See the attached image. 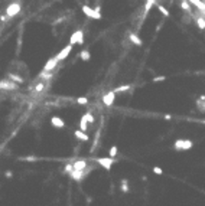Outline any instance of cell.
<instances>
[{"label": "cell", "mask_w": 205, "mask_h": 206, "mask_svg": "<svg viewBox=\"0 0 205 206\" xmlns=\"http://www.w3.org/2000/svg\"><path fill=\"white\" fill-rule=\"evenodd\" d=\"M173 147L176 150H189L194 147V141L192 140H186V139H179L173 143Z\"/></svg>", "instance_id": "cell-1"}, {"label": "cell", "mask_w": 205, "mask_h": 206, "mask_svg": "<svg viewBox=\"0 0 205 206\" xmlns=\"http://www.w3.org/2000/svg\"><path fill=\"white\" fill-rule=\"evenodd\" d=\"M82 12H84V14H85L87 17H90V19L100 20L101 17H103V14L100 13L97 9H91V7L87 6V5H84V6H82Z\"/></svg>", "instance_id": "cell-2"}, {"label": "cell", "mask_w": 205, "mask_h": 206, "mask_svg": "<svg viewBox=\"0 0 205 206\" xmlns=\"http://www.w3.org/2000/svg\"><path fill=\"white\" fill-rule=\"evenodd\" d=\"M95 161H97V163H98L103 169H106V170H110V169H111V166L114 164V159H113V157H110V156H108V157H97V159H95Z\"/></svg>", "instance_id": "cell-3"}, {"label": "cell", "mask_w": 205, "mask_h": 206, "mask_svg": "<svg viewBox=\"0 0 205 206\" xmlns=\"http://www.w3.org/2000/svg\"><path fill=\"white\" fill-rule=\"evenodd\" d=\"M69 43L71 45H75V43H78V45H82L84 43V32L79 29V30H77V32H74L72 35H71V38H69Z\"/></svg>", "instance_id": "cell-4"}, {"label": "cell", "mask_w": 205, "mask_h": 206, "mask_svg": "<svg viewBox=\"0 0 205 206\" xmlns=\"http://www.w3.org/2000/svg\"><path fill=\"white\" fill-rule=\"evenodd\" d=\"M20 9H22V7H20L19 3H16V2H14V3H10L6 9V14L9 17H13V16H16V14L20 12Z\"/></svg>", "instance_id": "cell-5"}, {"label": "cell", "mask_w": 205, "mask_h": 206, "mask_svg": "<svg viewBox=\"0 0 205 206\" xmlns=\"http://www.w3.org/2000/svg\"><path fill=\"white\" fill-rule=\"evenodd\" d=\"M19 85L13 82V81H0V89H5V91H13V89H18Z\"/></svg>", "instance_id": "cell-6"}, {"label": "cell", "mask_w": 205, "mask_h": 206, "mask_svg": "<svg viewBox=\"0 0 205 206\" xmlns=\"http://www.w3.org/2000/svg\"><path fill=\"white\" fill-rule=\"evenodd\" d=\"M71 51H72V45L69 43V45H66L65 48H62L59 52H58V55H56V59L59 61V62H61V61H64L65 58H68V55L71 53Z\"/></svg>", "instance_id": "cell-7"}, {"label": "cell", "mask_w": 205, "mask_h": 206, "mask_svg": "<svg viewBox=\"0 0 205 206\" xmlns=\"http://www.w3.org/2000/svg\"><path fill=\"white\" fill-rule=\"evenodd\" d=\"M114 100H116V92H114V91H110V92H107L103 95V104L106 107H111Z\"/></svg>", "instance_id": "cell-8"}, {"label": "cell", "mask_w": 205, "mask_h": 206, "mask_svg": "<svg viewBox=\"0 0 205 206\" xmlns=\"http://www.w3.org/2000/svg\"><path fill=\"white\" fill-rule=\"evenodd\" d=\"M88 172H90V170H87V169H84V170H77V169H74V170L69 173V174H71V177H72L74 180L79 182V180L84 179V176H85Z\"/></svg>", "instance_id": "cell-9"}, {"label": "cell", "mask_w": 205, "mask_h": 206, "mask_svg": "<svg viewBox=\"0 0 205 206\" xmlns=\"http://www.w3.org/2000/svg\"><path fill=\"white\" fill-rule=\"evenodd\" d=\"M58 62L59 61L56 59V56H53V58H51V59H48V62L45 64V67H43V71L46 72V71H52L53 68L58 65Z\"/></svg>", "instance_id": "cell-10"}, {"label": "cell", "mask_w": 205, "mask_h": 206, "mask_svg": "<svg viewBox=\"0 0 205 206\" xmlns=\"http://www.w3.org/2000/svg\"><path fill=\"white\" fill-rule=\"evenodd\" d=\"M51 124H52L53 127H56V128H64V127H65L64 120H62L61 117H56V115H53L52 118H51Z\"/></svg>", "instance_id": "cell-11"}, {"label": "cell", "mask_w": 205, "mask_h": 206, "mask_svg": "<svg viewBox=\"0 0 205 206\" xmlns=\"http://www.w3.org/2000/svg\"><path fill=\"white\" fill-rule=\"evenodd\" d=\"M74 169H77V170H84V169H87L88 167V163H87V160L81 159V160H75L72 163Z\"/></svg>", "instance_id": "cell-12"}, {"label": "cell", "mask_w": 205, "mask_h": 206, "mask_svg": "<svg viewBox=\"0 0 205 206\" xmlns=\"http://www.w3.org/2000/svg\"><path fill=\"white\" fill-rule=\"evenodd\" d=\"M74 136L78 140H81V141H88V140H90V137H88L85 134V131H82V130H75V131H74Z\"/></svg>", "instance_id": "cell-13"}, {"label": "cell", "mask_w": 205, "mask_h": 206, "mask_svg": "<svg viewBox=\"0 0 205 206\" xmlns=\"http://www.w3.org/2000/svg\"><path fill=\"white\" fill-rule=\"evenodd\" d=\"M129 39H130V42L132 43H134V45H137V46H142L143 45V42H142V39L139 38V35H136V33H130L129 35Z\"/></svg>", "instance_id": "cell-14"}, {"label": "cell", "mask_w": 205, "mask_h": 206, "mask_svg": "<svg viewBox=\"0 0 205 206\" xmlns=\"http://www.w3.org/2000/svg\"><path fill=\"white\" fill-rule=\"evenodd\" d=\"M155 5H156V9H158L159 12H160V13L163 14V16H165V17H168V16H169V10H168V9H166V7L163 6V5H162V3H159V2H156V3H155Z\"/></svg>", "instance_id": "cell-15"}, {"label": "cell", "mask_w": 205, "mask_h": 206, "mask_svg": "<svg viewBox=\"0 0 205 206\" xmlns=\"http://www.w3.org/2000/svg\"><path fill=\"white\" fill-rule=\"evenodd\" d=\"M79 130H82V131H87L88 130V121H87V117L85 114L81 117V120H79Z\"/></svg>", "instance_id": "cell-16"}, {"label": "cell", "mask_w": 205, "mask_h": 206, "mask_svg": "<svg viewBox=\"0 0 205 206\" xmlns=\"http://www.w3.org/2000/svg\"><path fill=\"white\" fill-rule=\"evenodd\" d=\"M79 58L84 61V62H87V61L91 59V53H90V51H88V49H84V51H81V52H79Z\"/></svg>", "instance_id": "cell-17"}, {"label": "cell", "mask_w": 205, "mask_h": 206, "mask_svg": "<svg viewBox=\"0 0 205 206\" xmlns=\"http://www.w3.org/2000/svg\"><path fill=\"white\" fill-rule=\"evenodd\" d=\"M181 7L188 12V13H191V2L189 0H181Z\"/></svg>", "instance_id": "cell-18"}, {"label": "cell", "mask_w": 205, "mask_h": 206, "mask_svg": "<svg viewBox=\"0 0 205 206\" xmlns=\"http://www.w3.org/2000/svg\"><path fill=\"white\" fill-rule=\"evenodd\" d=\"M194 17H195V16H194ZM195 22H197V25H198L199 29H205V17L197 16V17H195Z\"/></svg>", "instance_id": "cell-19"}, {"label": "cell", "mask_w": 205, "mask_h": 206, "mask_svg": "<svg viewBox=\"0 0 205 206\" xmlns=\"http://www.w3.org/2000/svg\"><path fill=\"white\" fill-rule=\"evenodd\" d=\"M9 80H12L16 84H22L23 82V78L19 76V75H16V73H9Z\"/></svg>", "instance_id": "cell-20"}, {"label": "cell", "mask_w": 205, "mask_h": 206, "mask_svg": "<svg viewBox=\"0 0 205 206\" xmlns=\"http://www.w3.org/2000/svg\"><path fill=\"white\" fill-rule=\"evenodd\" d=\"M130 86L132 85H120V86H117V88H114L113 91L116 94H119V92H126V91H129L130 89Z\"/></svg>", "instance_id": "cell-21"}, {"label": "cell", "mask_w": 205, "mask_h": 206, "mask_svg": "<svg viewBox=\"0 0 205 206\" xmlns=\"http://www.w3.org/2000/svg\"><path fill=\"white\" fill-rule=\"evenodd\" d=\"M117 154H119V148H117V146H111V147H110V150H108V156L114 159Z\"/></svg>", "instance_id": "cell-22"}, {"label": "cell", "mask_w": 205, "mask_h": 206, "mask_svg": "<svg viewBox=\"0 0 205 206\" xmlns=\"http://www.w3.org/2000/svg\"><path fill=\"white\" fill-rule=\"evenodd\" d=\"M156 3V0H147L146 2V6H145V14H147V12L152 9V6Z\"/></svg>", "instance_id": "cell-23"}, {"label": "cell", "mask_w": 205, "mask_h": 206, "mask_svg": "<svg viewBox=\"0 0 205 206\" xmlns=\"http://www.w3.org/2000/svg\"><path fill=\"white\" fill-rule=\"evenodd\" d=\"M120 189H121V192H129V186H127V179H123L121 180V187H120Z\"/></svg>", "instance_id": "cell-24"}, {"label": "cell", "mask_w": 205, "mask_h": 206, "mask_svg": "<svg viewBox=\"0 0 205 206\" xmlns=\"http://www.w3.org/2000/svg\"><path fill=\"white\" fill-rule=\"evenodd\" d=\"M43 88H45V82H39V84H36V86H35V91H36V92H40Z\"/></svg>", "instance_id": "cell-25"}, {"label": "cell", "mask_w": 205, "mask_h": 206, "mask_svg": "<svg viewBox=\"0 0 205 206\" xmlns=\"http://www.w3.org/2000/svg\"><path fill=\"white\" fill-rule=\"evenodd\" d=\"M77 102L81 104V105H85V104H88V98H85V97H79L78 100H77Z\"/></svg>", "instance_id": "cell-26"}, {"label": "cell", "mask_w": 205, "mask_h": 206, "mask_svg": "<svg viewBox=\"0 0 205 206\" xmlns=\"http://www.w3.org/2000/svg\"><path fill=\"white\" fill-rule=\"evenodd\" d=\"M85 117H87V121H88V123H91V124H93L94 121H95V120H94V115L91 113H87Z\"/></svg>", "instance_id": "cell-27"}, {"label": "cell", "mask_w": 205, "mask_h": 206, "mask_svg": "<svg viewBox=\"0 0 205 206\" xmlns=\"http://www.w3.org/2000/svg\"><path fill=\"white\" fill-rule=\"evenodd\" d=\"M165 80H166L165 75H160V76H155V78H153V82H162V81H165Z\"/></svg>", "instance_id": "cell-28"}, {"label": "cell", "mask_w": 205, "mask_h": 206, "mask_svg": "<svg viewBox=\"0 0 205 206\" xmlns=\"http://www.w3.org/2000/svg\"><path fill=\"white\" fill-rule=\"evenodd\" d=\"M72 170H74L72 163H68V164H65V172H66V173H71Z\"/></svg>", "instance_id": "cell-29"}, {"label": "cell", "mask_w": 205, "mask_h": 206, "mask_svg": "<svg viewBox=\"0 0 205 206\" xmlns=\"http://www.w3.org/2000/svg\"><path fill=\"white\" fill-rule=\"evenodd\" d=\"M153 173H155V174H162V173H163V170H162L160 167L155 166V167H153Z\"/></svg>", "instance_id": "cell-30"}, {"label": "cell", "mask_w": 205, "mask_h": 206, "mask_svg": "<svg viewBox=\"0 0 205 206\" xmlns=\"http://www.w3.org/2000/svg\"><path fill=\"white\" fill-rule=\"evenodd\" d=\"M22 160H25V161H36V157H35V156H29V157H23V159Z\"/></svg>", "instance_id": "cell-31"}, {"label": "cell", "mask_w": 205, "mask_h": 206, "mask_svg": "<svg viewBox=\"0 0 205 206\" xmlns=\"http://www.w3.org/2000/svg\"><path fill=\"white\" fill-rule=\"evenodd\" d=\"M5 174H6V177H7V179H12V177H13V173H12V172H9V170H7V172L5 173Z\"/></svg>", "instance_id": "cell-32"}, {"label": "cell", "mask_w": 205, "mask_h": 206, "mask_svg": "<svg viewBox=\"0 0 205 206\" xmlns=\"http://www.w3.org/2000/svg\"><path fill=\"white\" fill-rule=\"evenodd\" d=\"M7 17H9V16H7V14H3V16H0V20H6Z\"/></svg>", "instance_id": "cell-33"}, {"label": "cell", "mask_w": 205, "mask_h": 206, "mask_svg": "<svg viewBox=\"0 0 205 206\" xmlns=\"http://www.w3.org/2000/svg\"><path fill=\"white\" fill-rule=\"evenodd\" d=\"M171 118H172V117H171L169 114H166V115H165V120H171Z\"/></svg>", "instance_id": "cell-34"}, {"label": "cell", "mask_w": 205, "mask_h": 206, "mask_svg": "<svg viewBox=\"0 0 205 206\" xmlns=\"http://www.w3.org/2000/svg\"><path fill=\"white\" fill-rule=\"evenodd\" d=\"M201 107H204V108H205V101H204V102H202V105H201Z\"/></svg>", "instance_id": "cell-35"}]
</instances>
